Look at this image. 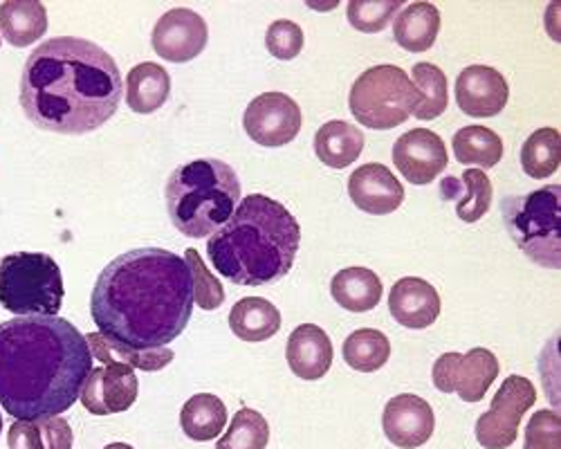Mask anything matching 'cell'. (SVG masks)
Segmentation results:
<instances>
[{"mask_svg":"<svg viewBox=\"0 0 561 449\" xmlns=\"http://www.w3.org/2000/svg\"><path fill=\"white\" fill-rule=\"evenodd\" d=\"M194 279L184 256L139 247L113 258L90 295L100 333L135 350L175 342L194 314Z\"/></svg>","mask_w":561,"mask_h":449,"instance_id":"6da1fadb","label":"cell"},{"mask_svg":"<svg viewBox=\"0 0 561 449\" xmlns=\"http://www.w3.org/2000/svg\"><path fill=\"white\" fill-rule=\"evenodd\" d=\"M124 79L98 43L57 36L36 45L21 74V106L41 130L85 135L100 130L119 108Z\"/></svg>","mask_w":561,"mask_h":449,"instance_id":"7a4b0ae2","label":"cell"},{"mask_svg":"<svg viewBox=\"0 0 561 449\" xmlns=\"http://www.w3.org/2000/svg\"><path fill=\"white\" fill-rule=\"evenodd\" d=\"M92 371L85 335L64 318L0 324V407L14 421L66 414Z\"/></svg>","mask_w":561,"mask_h":449,"instance_id":"3957f363","label":"cell"},{"mask_svg":"<svg viewBox=\"0 0 561 449\" xmlns=\"http://www.w3.org/2000/svg\"><path fill=\"white\" fill-rule=\"evenodd\" d=\"M301 245V228L278 200L250 194L209 237L207 254L216 273L237 286H272L288 277Z\"/></svg>","mask_w":561,"mask_h":449,"instance_id":"277c9868","label":"cell"},{"mask_svg":"<svg viewBox=\"0 0 561 449\" xmlns=\"http://www.w3.org/2000/svg\"><path fill=\"white\" fill-rule=\"evenodd\" d=\"M164 198L173 228L190 239H205L239 207L241 180L222 160H192L169 175Z\"/></svg>","mask_w":561,"mask_h":449,"instance_id":"5b68a950","label":"cell"},{"mask_svg":"<svg viewBox=\"0 0 561 449\" xmlns=\"http://www.w3.org/2000/svg\"><path fill=\"white\" fill-rule=\"evenodd\" d=\"M64 303L59 263L43 252H16L0 261V306L19 318H57Z\"/></svg>","mask_w":561,"mask_h":449,"instance_id":"8992f818","label":"cell"},{"mask_svg":"<svg viewBox=\"0 0 561 449\" xmlns=\"http://www.w3.org/2000/svg\"><path fill=\"white\" fill-rule=\"evenodd\" d=\"M559 214V185H548L526 196H505L501 200V216L507 234L533 263L546 269L561 267Z\"/></svg>","mask_w":561,"mask_h":449,"instance_id":"52a82bcc","label":"cell"},{"mask_svg":"<svg viewBox=\"0 0 561 449\" xmlns=\"http://www.w3.org/2000/svg\"><path fill=\"white\" fill-rule=\"evenodd\" d=\"M420 104L411 77L398 66H376L362 72L348 95V106L359 126L391 130L404 124Z\"/></svg>","mask_w":561,"mask_h":449,"instance_id":"ba28073f","label":"cell"},{"mask_svg":"<svg viewBox=\"0 0 561 449\" xmlns=\"http://www.w3.org/2000/svg\"><path fill=\"white\" fill-rule=\"evenodd\" d=\"M537 389L524 376H510L492 398L490 412L477 421V440L485 449H507L519 438L524 416L535 407Z\"/></svg>","mask_w":561,"mask_h":449,"instance_id":"9c48e42d","label":"cell"},{"mask_svg":"<svg viewBox=\"0 0 561 449\" xmlns=\"http://www.w3.org/2000/svg\"><path fill=\"white\" fill-rule=\"evenodd\" d=\"M499 359L488 348L443 353L432 371L434 384L443 393H458L462 402H481L499 378Z\"/></svg>","mask_w":561,"mask_h":449,"instance_id":"30bf717a","label":"cell"},{"mask_svg":"<svg viewBox=\"0 0 561 449\" xmlns=\"http://www.w3.org/2000/svg\"><path fill=\"white\" fill-rule=\"evenodd\" d=\"M301 124V108L286 93H263L254 97L243 115L248 138L270 149L290 145L299 135Z\"/></svg>","mask_w":561,"mask_h":449,"instance_id":"8fae6325","label":"cell"},{"mask_svg":"<svg viewBox=\"0 0 561 449\" xmlns=\"http://www.w3.org/2000/svg\"><path fill=\"white\" fill-rule=\"evenodd\" d=\"M207 21L190 8H173L162 14L151 34L156 55L169 64L194 61L207 48Z\"/></svg>","mask_w":561,"mask_h":449,"instance_id":"7c38bea8","label":"cell"},{"mask_svg":"<svg viewBox=\"0 0 561 449\" xmlns=\"http://www.w3.org/2000/svg\"><path fill=\"white\" fill-rule=\"evenodd\" d=\"M393 162L411 185L423 187L447 169L449 156L438 133L430 128H413L400 135L393 145Z\"/></svg>","mask_w":561,"mask_h":449,"instance_id":"4fadbf2b","label":"cell"},{"mask_svg":"<svg viewBox=\"0 0 561 449\" xmlns=\"http://www.w3.org/2000/svg\"><path fill=\"white\" fill-rule=\"evenodd\" d=\"M139 393L135 369L126 365H104L92 369L79 395L83 410L92 416H113L128 412Z\"/></svg>","mask_w":561,"mask_h":449,"instance_id":"5bb4252c","label":"cell"},{"mask_svg":"<svg viewBox=\"0 0 561 449\" xmlns=\"http://www.w3.org/2000/svg\"><path fill=\"white\" fill-rule=\"evenodd\" d=\"M382 429L387 438L400 449L423 447L436 429L432 404L413 393L391 398L382 414Z\"/></svg>","mask_w":561,"mask_h":449,"instance_id":"9a60e30c","label":"cell"},{"mask_svg":"<svg viewBox=\"0 0 561 449\" xmlns=\"http://www.w3.org/2000/svg\"><path fill=\"white\" fill-rule=\"evenodd\" d=\"M510 100L505 77L490 66H467L456 79L458 108L477 119L499 115Z\"/></svg>","mask_w":561,"mask_h":449,"instance_id":"2e32d148","label":"cell"},{"mask_svg":"<svg viewBox=\"0 0 561 449\" xmlns=\"http://www.w3.org/2000/svg\"><path fill=\"white\" fill-rule=\"evenodd\" d=\"M348 196L353 205L370 216H387L404 203V187L389 166L370 162L355 169L348 177Z\"/></svg>","mask_w":561,"mask_h":449,"instance_id":"e0dca14e","label":"cell"},{"mask_svg":"<svg viewBox=\"0 0 561 449\" xmlns=\"http://www.w3.org/2000/svg\"><path fill=\"white\" fill-rule=\"evenodd\" d=\"M440 308L443 303L438 290L420 277H404L396 281L389 292L391 318L411 331H423L436 324Z\"/></svg>","mask_w":561,"mask_h":449,"instance_id":"ac0fdd59","label":"cell"},{"mask_svg":"<svg viewBox=\"0 0 561 449\" xmlns=\"http://www.w3.org/2000/svg\"><path fill=\"white\" fill-rule=\"evenodd\" d=\"M333 355L335 353L329 333L314 324H301L288 337V367L301 380H321L333 367Z\"/></svg>","mask_w":561,"mask_h":449,"instance_id":"d6986e66","label":"cell"},{"mask_svg":"<svg viewBox=\"0 0 561 449\" xmlns=\"http://www.w3.org/2000/svg\"><path fill=\"white\" fill-rule=\"evenodd\" d=\"M445 200H456V214L462 222H479L492 207V183L485 171L467 169L462 177H445L440 185Z\"/></svg>","mask_w":561,"mask_h":449,"instance_id":"ffe728a7","label":"cell"},{"mask_svg":"<svg viewBox=\"0 0 561 449\" xmlns=\"http://www.w3.org/2000/svg\"><path fill=\"white\" fill-rule=\"evenodd\" d=\"M48 32V12L38 0L0 3V36L14 48H30Z\"/></svg>","mask_w":561,"mask_h":449,"instance_id":"44dd1931","label":"cell"},{"mask_svg":"<svg viewBox=\"0 0 561 449\" xmlns=\"http://www.w3.org/2000/svg\"><path fill=\"white\" fill-rule=\"evenodd\" d=\"M171 95L169 72L153 61L137 64L126 77V104L137 115L160 111Z\"/></svg>","mask_w":561,"mask_h":449,"instance_id":"7402d4cb","label":"cell"},{"mask_svg":"<svg viewBox=\"0 0 561 449\" xmlns=\"http://www.w3.org/2000/svg\"><path fill=\"white\" fill-rule=\"evenodd\" d=\"M364 151V133L359 126L342 119L325 122L314 135V153L331 169H346Z\"/></svg>","mask_w":561,"mask_h":449,"instance_id":"603a6c76","label":"cell"},{"mask_svg":"<svg viewBox=\"0 0 561 449\" xmlns=\"http://www.w3.org/2000/svg\"><path fill=\"white\" fill-rule=\"evenodd\" d=\"M229 329L243 342H267L280 331V312L263 297H245L231 306Z\"/></svg>","mask_w":561,"mask_h":449,"instance_id":"cb8c5ba5","label":"cell"},{"mask_svg":"<svg viewBox=\"0 0 561 449\" xmlns=\"http://www.w3.org/2000/svg\"><path fill=\"white\" fill-rule=\"evenodd\" d=\"M85 342L90 346L92 359H100L102 365H126L130 369H139V371H147V373H156L167 369L175 353L164 346V348H151V350H135L130 346H124L102 333H90L85 335Z\"/></svg>","mask_w":561,"mask_h":449,"instance_id":"d4e9b609","label":"cell"},{"mask_svg":"<svg viewBox=\"0 0 561 449\" xmlns=\"http://www.w3.org/2000/svg\"><path fill=\"white\" fill-rule=\"evenodd\" d=\"M440 32V12L432 3H411L396 16L393 38L407 53H427Z\"/></svg>","mask_w":561,"mask_h":449,"instance_id":"484cf974","label":"cell"},{"mask_svg":"<svg viewBox=\"0 0 561 449\" xmlns=\"http://www.w3.org/2000/svg\"><path fill=\"white\" fill-rule=\"evenodd\" d=\"M331 295L348 312H368L382 299V281L368 267H346L333 277Z\"/></svg>","mask_w":561,"mask_h":449,"instance_id":"4316f807","label":"cell"},{"mask_svg":"<svg viewBox=\"0 0 561 449\" xmlns=\"http://www.w3.org/2000/svg\"><path fill=\"white\" fill-rule=\"evenodd\" d=\"M180 425L186 438L196 442L214 440L227 425L225 402L214 393L192 395L180 412Z\"/></svg>","mask_w":561,"mask_h":449,"instance_id":"83f0119b","label":"cell"},{"mask_svg":"<svg viewBox=\"0 0 561 449\" xmlns=\"http://www.w3.org/2000/svg\"><path fill=\"white\" fill-rule=\"evenodd\" d=\"M451 149H454L456 162L465 166L477 164L481 166V171L494 169L503 160V140L492 128L479 126V124L456 130Z\"/></svg>","mask_w":561,"mask_h":449,"instance_id":"f1b7e54d","label":"cell"},{"mask_svg":"<svg viewBox=\"0 0 561 449\" xmlns=\"http://www.w3.org/2000/svg\"><path fill=\"white\" fill-rule=\"evenodd\" d=\"M344 362L359 373L380 371L391 357V342L382 331L359 329L344 342Z\"/></svg>","mask_w":561,"mask_h":449,"instance_id":"f546056e","label":"cell"},{"mask_svg":"<svg viewBox=\"0 0 561 449\" xmlns=\"http://www.w3.org/2000/svg\"><path fill=\"white\" fill-rule=\"evenodd\" d=\"M413 85L417 88L420 93V104L413 111L415 119H438L447 106H449V85H447V77L445 72L434 66V64H415L413 66Z\"/></svg>","mask_w":561,"mask_h":449,"instance_id":"4dcf8cb0","label":"cell"},{"mask_svg":"<svg viewBox=\"0 0 561 449\" xmlns=\"http://www.w3.org/2000/svg\"><path fill=\"white\" fill-rule=\"evenodd\" d=\"M561 164V135L557 128L546 126L535 130L522 147V166L526 175L546 180L557 173Z\"/></svg>","mask_w":561,"mask_h":449,"instance_id":"1f68e13d","label":"cell"},{"mask_svg":"<svg viewBox=\"0 0 561 449\" xmlns=\"http://www.w3.org/2000/svg\"><path fill=\"white\" fill-rule=\"evenodd\" d=\"M270 442V423L256 410L243 407L233 414V421L225 436L216 442V449H265Z\"/></svg>","mask_w":561,"mask_h":449,"instance_id":"d6a6232c","label":"cell"},{"mask_svg":"<svg viewBox=\"0 0 561 449\" xmlns=\"http://www.w3.org/2000/svg\"><path fill=\"white\" fill-rule=\"evenodd\" d=\"M402 8V0H351L346 16L357 32L378 34L389 27Z\"/></svg>","mask_w":561,"mask_h":449,"instance_id":"836d02e7","label":"cell"},{"mask_svg":"<svg viewBox=\"0 0 561 449\" xmlns=\"http://www.w3.org/2000/svg\"><path fill=\"white\" fill-rule=\"evenodd\" d=\"M184 261L192 269L194 279V301L201 310H218L225 303V288L222 284L211 275V269L205 265L198 250L190 247L184 250Z\"/></svg>","mask_w":561,"mask_h":449,"instance_id":"e575fe53","label":"cell"},{"mask_svg":"<svg viewBox=\"0 0 561 449\" xmlns=\"http://www.w3.org/2000/svg\"><path fill=\"white\" fill-rule=\"evenodd\" d=\"M304 30L295 21H274L265 32V48L278 61H293L304 50Z\"/></svg>","mask_w":561,"mask_h":449,"instance_id":"d590c367","label":"cell"},{"mask_svg":"<svg viewBox=\"0 0 561 449\" xmlns=\"http://www.w3.org/2000/svg\"><path fill=\"white\" fill-rule=\"evenodd\" d=\"M561 418L552 410H539L533 414L526 434H524V449H561L559 440Z\"/></svg>","mask_w":561,"mask_h":449,"instance_id":"8d00e7d4","label":"cell"},{"mask_svg":"<svg viewBox=\"0 0 561 449\" xmlns=\"http://www.w3.org/2000/svg\"><path fill=\"white\" fill-rule=\"evenodd\" d=\"M38 427L43 434L45 449H72L75 434L66 418H61V416L45 418V421H38Z\"/></svg>","mask_w":561,"mask_h":449,"instance_id":"74e56055","label":"cell"},{"mask_svg":"<svg viewBox=\"0 0 561 449\" xmlns=\"http://www.w3.org/2000/svg\"><path fill=\"white\" fill-rule=\"evenodd\" d=\"M8 445L10 449H45L38 421H14L8 431Z\"/></svg>","mask_w":561,"mask_h":449,"instance_id":"f35d334b","label":"cell"},{"mask_svg":"<svg viewBox=\"0 0 561 449\" xmlns=\"http://www.w3.org/2000/svg\"><path fill=\"white\" fill-rule=\"evenodd\" d=\"M104 449H135V447L126 445V442H113V445H106Z\"/></svg>","mask_w":561,"mask_h":449,"instance_id":"ab89813d","label":"cell"},{"mask_svg":"<svg viewBox=\"0 0 561 449\" xmlns=\"http://www.w3.org/2000/svg\"><path fill=\"white\" fill-rule=\"evenodd\" d=\"M0 431H3V416H0Z\"/></svg>","mask_w":561,"mask_h":449,"instance_id":"60d3db41","label":"cell"}]
</instances>
